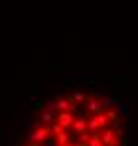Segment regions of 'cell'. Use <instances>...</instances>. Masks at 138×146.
Masks as SVG:
<instances>
[{"label": "cell", "mask_w": 138, "mask_h": 146, "mask_svg": "<svg viewBox=\"0 0 138 146\" xmlns=\"http://www.w3.org/2000/svg\"><path fill=\"white\" fill-rule=\"evenodd\" d=\"M57 138V144L59 146H67V144H71L69 140H71V134H69V130H63L59 136H55Z\"/></svg>", "instance_id": "6"}, {"label": "cell", "mask_w": 138, "mask_h": 146, "mask_svg": "<svg viewBox=\"0 0 138 146\" xmlns=\"http://www.w3.org/2000/svg\"><path fill=\"white\" fill-rule=\"evenodd\" d=\"M105 146H107V144H105Z\"/></svg>", "instance_id": "13"}, {"label": "cell", "mask_w": 138, "mask_h": 146, "mask_svg": "<svg viewBox=\"0 0 138 146\" xmlns=\"http://www.w3.org/2000/svg\"><path fill=\"white\" fill-rule=\"evenodd\" d=\"M107 117H109V121H120V119H118V113H116V111H109V113H107Z\"/></svg>", "instance_id": "10"}, {"label": "cell", "mask_w": 138, "mask_h": 146, "mask_svg": "<svg viewBox=\"0 0 138 146\" xmlns=\"http://www.w3.org/2000/svg\"><path fill=\"white\" fill-rule=\"evenodd\" d=\"M85 99H87V95H85V93H81V91H77V93L73 95V103H83Z\"/></svg>", "instance_id": "9"}, {"label": "cell", "mask_w": 138, "mask_h": 146, "mask_svg": "<svg viewBox=\"0 0 138 146\" xmlns=\"http://www.w3.org/2000/svg\"><path fill=\"white\" fill-rule=\"evenodd\" d=\"M28 146H42V144H38V142H30Z\"/></svg>", "instance_id": "12"}, {"label": "cell", "mask_w": 138, "mask_h": 146, "mask_svg": "<svg viewBox=\"0 0 138 146\" xmlns=\"http://www.w3.org/2000/svg\"><path fill=\"white\" fill-rule=\"evenodd\" d=\"M49 136H51V128L46 126V124H44L42 128L38 126L36 130H32V132H30V140H32V142H38V144L47 142V140H49Z\"/></svg>", "instance_id": "1"}, {"label": "cell", "mask_w": 138, "mask_h": 146, "mask_svg": "<svg viewBox=\"0 0 138 146\" xmlns=\"http://www.w3.org/2000/svg\"><path fill=\"white\" fill-rule=\"evenodd\" d=\"M71 130L75 132V136H81V134L89 132V121H85L83 117H77V121H75V124H73Z\"/></svg>", "instance_id": "3"}, {"label": "cell", "mask_w": 138, "mask_h": 146, "mask_svg": "<svg viewBox=\"0 0 138 146\" xmlns=\"http://www.w3.org/2000/svg\"><path fill=\"white\" fill-rule=\"evenodd\" d=\"M103 109H105V105H103V101H99V99H91L89 103H87V113L95 117V115H101L103 113Z\"/></svg>", "instance_id": "4"}, {"label": "cell", "mask_w": 138, "mask_h": 146, "mask_svg": "<svg viewBox=\"0 0 138 146\" xmlns=\"http://www.w3.org/2000/svg\"><path fill=\"white\" fill-rule=\"evenodd\" d=\"M55 113L53 111H49V109H46L44 113H42V124H46V126H49V124H53L55 122Z\"/></svg>", "instance_id": "5"}, {"label": "cell", "mask_w": 138, "mask_h": 146, "mask_svg": "<svg viewBox=\"0 0 138 146\" xmlns=\"http://www.w3.org/2000/svg\"><path fill=\"white\" fill-rule=\"evenodd\" d=\"M49 128H51V134H53V136H59L63 130H67V128H63V126H61V124H59L57 121L53 122V124H49Z\"/></svg>", "instance_id": "8"}, {"label": "cell", "mask_w": 138, "mask_h": 146, "mask_svg": "<svg viewBox=\"0 0 138 146\" xmlns=\"http://www.w3.org/2000/svg\"><path fill=\"white\" fill-rule=\"evenodd\" d=\"M57 109H59V111H71V109H73V103H71L67 97L59 99V101H57Z\"/></svg>", "instance_id": "7"}, {"label": "cell", "mask_w": 138, "mask_h": 146, "mask_svg": "<svg viewBox=\"0 0 138 146\" xmlns=\"http://www.w3.org/2000/svg\"><path fill=\"white\" fill-rule=\"evenodd\" d=\"M34 109H38V111H40V109H44V101H42V99H40V101H36V103H34Z\"/></svg>", "instance_id": "11"}, {"label": "cell", "mask_w": 138, "mask_h": 146, "mask_svg": "<svg viewBox=\"0 0 138 146\" xmlns=\"http://www.w3.org/2000/svg\"><path fill=\"white\" fill-rule=\"evenodd\" d=\"M55 121L59 122L63 128L71 130V128H73V124H75V121H77V117H75V113H73V111H59V113H57V117H55Z\"/></svg>", "instance_id": "2"}]
</instances>
